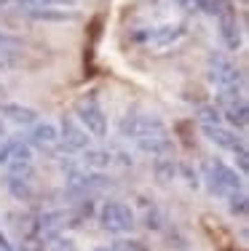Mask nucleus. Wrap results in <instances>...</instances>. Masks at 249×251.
Segmentation results:
<instances>
[{"label":"nucleus","mask_w":249,"mask_h":251,"mask_svg":"<svg viewBox=\"0 0 249 251\" xmlns=\"http://www.w3.org/2000/svg\"><path fill=\"white\" fill-rule=\"evenodd\" d=\"M206 73H209V80L220 88V97H239L244 94V73L236 67L233 59L222 56V53H212L209 62H206Z\"/></svg>","instance_id":"obj_1"},{"label":"nucleus","mask_w":249,"mask_h":251,"mask_svg":"<svg viewBox=\"0 0 249 251\" xmlns=\"http://www.w3.org/2000/svg\"><path fill=\"white\" fill-rule=\"evenodd\" d=\"M204 182L209 184L212 195H220V198H228V195L239 193L244 179L233 169V166L222 163V160H209L204 169Z\"/></svg>","instance_id":"obj_2"},{"label":"nucleus","mask_w":249,"mask_h":251,"mask_svg":"<svg viewBox=\"0 0 249 251\" xmlns=\"http://www.w3.org/2000/svg\"><path fill=\"white\" fill-rule=\"evenodd\" d=\"M99 225H102L105 232H132L137 227V214L132 211L129 203H121V201H108L102 203L99 208Z\"/></svg>","instance_id":"obj_3"},{"label":"nucleus","mask_w":249,"mask_h":251,"mask_svg":"<svg viewBox=\"0 0 249 251\" xmlns=\"http://www.w3.org/2000/svg\"><path fill=\"white\" fill-rule=\"evenodd\" d=\"M75 115H78V123L83 126L86 134L97 136V139L108 136V112L94 97H83L75 101Z\"/></svg>","instance_id":"obj_4"},{"label":"nucleus","mask_w":249,"mask_h":251,"mask_svg":"<svg viewBox=\"0 0 249 251\" xmlns=\"http://www.w3.org/2000/svg\"><path fill=\"white\" fill-rule=\"evenodd\" d=\"M118 128H121V136H126V139H132V142H139V139H145V136L164 134L166 126H164L161 118L150 115V112H126Z\"/></svg>","instance_id":"obj_5"},{"label":"nucleus","mask_w":249,"mask_h":251,"mask_svg":"<svg viewBox=\"0 0 249 251\" xmlns=\"http://www.w3.org/2000/svg\"><path fill=\"white\" fill-rule=\"evenodd\" d=\"M215 19H217V29H220L222 46L228 51H239L241 43H244V25H241L239 14H236V5L228 3Z\"/></svg>","instance_id":"obj_6"},{"label":"nucleus","mask_w":249,"mask_h":251,"mask_svg":"<svg viewBox=\"0 0 249 251\" xmlns=\"http://www.w3.org/2000/svg\"><path fill=\"white\" fill-rule=\"evenodd\" d=\"M110 166H132V158L123 155L121 150H108V147H88L83 150V169L88 171H108Z\"/></svg>","instance_id":"obj_7"},{"label":"nucleus","mask_w":249,"mask_h":251,"mask_svg":"<svg viewBox=\"0 0 249 251\" xmlns=\"http://www.w3.org/2000/svg\"><path fill=\"white\" fill-rule=\"evenodd\" d=\"M29 150H40V152H56L59 150V128L49 121H38L35 126H29V136H27Z\"/></svg>","instance_id":"obj_8"},{"label":"nucleus","mask_w":249,"mask_h":251,"mask_svg":"<svg viewBox=\"0 0 249 251\" xmlns=\"http://www.w3.org/2000/svg\"><path fill=\"white\" fill-rule=\"evenodd\" d=\"M59 147L64 152H83L88 150V134L75 118H62L59 126Z\"/></svg>","instance_id":"obj_9"},{"label":"nucleus","mask_w":249,"mask_h":251,"mask_svg":"<svg viewBox=\"0 0 249 251\" xmlns=\"http://www.w3.org/2000/svg\"><path fill=\"white\" fill-rule=\"evenodd\" d=\"M25 56H27L25 43L16 35H8L0 29V70H16L25 62Z\"/></svg>","instance_id":"obj_10"},{"label":"nucleus","mask_w":249,"mask_h":251,"mask_svg":"<svg viewBox=\"0 0 249 251\" xmlns=\"http://www.w3.org/2000/svg\"><path fill=\"white\" fill-rule=\"evenodd\" d=\"M201 131H204V136L212 145L222 147V150H228V152H239L247 147L244 136H239L233 128H225V126H201Z\"/></svg>","instance_id":"obj_11"},{"label":"nucleus","mask_w":249,"mask_h":251,"mask_svg":"<svg viewBox=\"0 0 249 251\" xmlns=\"http://www.w3.org/2000/svg\"><path fill=\"white\" fill-rule=\"evenodd\" d=\"M220 99H222V107H220L222 121H228L230 126H236V128H247L249 107H247L244 94H239V97H220Z\"/></svg>","instance_id":"obj_12"},{"label":"nucleus","mask_w":249,"mask_h":251,"mask_svg":"<svg viewBox=\"0 0 249 251\" xmlns=\"http://www.w3.org/2000/svg\"><path fill=\"white\" fill-rule=\"evenodd\" d=\"M0 121H8L14 126H22V128H29V126H35L40 118L32 107L16 104V101H3V104H0Z\"/></svg>","instance_id":"obj_13"},{"label":"nucleus","mask_w":249,"mask_h":251,"mask_svg":"<svg viewBox=\"0 0 249 251\" xmlns=\"http://www.w3.org/2000/svg\"><path fill=\"white\" fill-rule=\"evenodd\" d=\"M188 32L185 25H164V27H156L150 29V32L145 35V40L150 46H156V49H169V46H174L177 40H182Z\"/></svg>","instance_id":"obj_14"},{"label":"nucleus","mask_w":249,"mask_h":251,"mask_svg":"<svg viewBox=\"0 0 249 251\" xmlns=\"http://www.w3.org/2000/svg\"><path fill=\"white\" fill-rule=\"evenodd\" d=\"M137 147L142 152H147V155H153V158H164V155H169L171 152V136L166 134H153V136H145V139H139L137 142Z\"/></svg>","instance_id":"obj_15"},{"label":"nucleus","mask_w":249,"mask_h":251,"mask_svg":"<svg viewBox=\"0 0 249 251\" xmlns=\"http://www.w3.org/2000/svg\"><path fill=\"white\" fill-rule=\"evenodd\" d=\"M5 190H8L16 201H22V203H29L35 198V184H32V179H29V176H11V174H5Z\"/></svg>","instance_id":"obj_16"},{"label":"nucleus","mask_w":249,"mask_h":251,"mask_svg":"<svg viewBox=\"0 0 249 251\" xmlns=\"http://www.w3.org/2000/svg\"><path fill=\"white\" fill-rule=\"evenodd\" d=\"M153 176H156L158 184H171L177 176V160L169 158V155L156 158V163H153Z\"/></svg>","instance_id":"obj_17"},{"label":"nucleus","mask_w":249,"mask_h":251,"mask_svg":"<svg viewBox=\"0 0 249 251\" xmlns=\"http://www.w3.org/2000/svg\"><path fill=\"white\" fill-rule=\"evenodd\" d=\"M27 16L29 19H38V22H73V19H78L75 11H64V8H40V11H32Z\"/></svg>","instance_id":"obj_18"},{"label":"nucleus","mask_w":249,"mask_h":251,"mask_svg":"<svg viewBox=\"0 0 249 251\" xmlns=\"http://www.w3.org/2000/svg\"><path fill=\"white\" fill-rule=\"evenodd\" d=\"M195 118H198L201 126H222V115H220V107L217 104H201Z\"/></svg>","instance_id":"obj_19"},{"label":"nucleus","mask_w":249,"mask_h":251,"mask_svg":"<svg viewBox=\"0 0 249 251\" xmlns=\"http://www.w3.org/2000/svg\"><path fill=\"white\" fill-rule=\"evenodd\" d=\"M56 3L73 5V0H16V5H19L25 14H32V11H40V8H54Z\"/></svg>","instance_id":"obj_20"},{"label":"nucleus","mask_w":249,"mask_h":251,"mask_svg":"<svg viewBox=\"0 0 249 251\" xmlns=\"http://www.w3.org/2000/svg\"><path fill=\"white\" fill-rule=\"evenodd\" d=\"M97 251H147V246L142 241H132V238H123V241H115L110 246H102Z\"/></svg>","instance_id":"obj_21"},{"label":"nucleus","mask_w":249,"mask_h":251,"mask_svg":"<svg viewBox=\"0 0 249 251\" xmlns=\"http://www.w3.org/2000/svg\"><path fill=\"white\" fill-rule=\"evenodd\" d=\"M228 203H230L228 208H230V214H233V217H247V195H244V190L228 195Z\"/></svg>","instance_id":"obj_22"},{"label":"nucleus","mask_w":249,"mask_h":251,"mask_svg":"<svg viewBox=\"0 0 249 251\" xmlns=\"http://www.w3.org/2000/svg\"><path fill=\"white\" fill-rule=\"evenodd\" d=\"M174 3L185 14H201V0H174Z\"/></svg>","instance_id":"obj_23"},{"label":"nucleus","mask_w":249,"mask_h":251,"mask_svg":"<svg viewBox=\"0 0 249 251\" xmlns=\"http://www.w3.org/2000/svg\"><path fill=\"white\" fill-rule=\"evenodd\" d=\"M233 160H236V166H239L241 174H247V171H249V155H247V147H244V150H239V152H233Z\"/></svg>","instance_id":"obj_24"},{"label":"nucleus","mask_w":249,"mask_h":251,"mask_svg":"<svg viewBox=\"0 0 249 251\" xmlns=\"http://www.w3.org/2000/svg\"><path fill=\"white\" fill-rule=\"evenodd\" d=\"M180 171H182V176L188 179V187H198V174L195 171H191V166H180Z\"/></svg>","instance_id":"obj_25"},{"label":"nucleus","mask_w":249,"mask_h":251,"mask_svg":"<svg viewBox=\"0 0 249 251\" xmlns=\"http://www.w3.org/2000/svg\"><path fill=\"white\" fill-rule=\"evenodd\" d=\"M0 136H5V123L0 121Z\"/></svg>","instance_id":"obj_26"},{"label":"nucleus","mask_w":249,"mask_h":251,"mask_svg":"<svg viewBox=\"0 0 249 251\" xmlns=\"http://www.w3.org/2000/svg\"><path fill=\"white\" fill-rule=\"evenodd\" d=\"M206 5H209V0H201V11H206Z\"/></svg>","instance_id":"obj_27"},{"label":"nucleus","mask_w":249,"mask_h":251,"mask_svg":"<svg viewBox=\"0 0 249 251\" xmlns=\"http://www.w3.org/2000/svg\"><path fill=\"white\" fill-rule=\"evenodd\" d=\"M0 94H3V86H0Z\"/></svg>","instance_id":"obj_28"}]
</instances>
